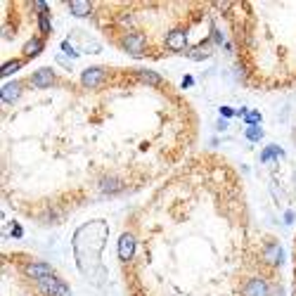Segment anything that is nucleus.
<instances>
[{"label":"nucleus","mask_w":296,"mask_h":296,"mask_svg":"<svg viewBox=\"0 0 296 296\" xmlns=\"http://www.w3.org/2000/svg\"><path fill=\"white\" fill-rule=\"evenodd\" d=\"M121 48L126 50V52H130V55H142V50H145V38H142V33H126L124 38H121Z\"/></svg>","instance_id":"f257e3e1"},{"label":"nucleus","mask_w":296,"mask_h":296,"mask_svg":"<svg viewBox=\"0 0 296 296\" xmlns=\"http://www.w3.org/2000/svg\"><path fill=\"white\" fill-rule=\"evenodd\" d=\"M38 284H41V289L52 296H69V287H64L62 280H57L55 275H52V278H45V280H38Z\"/></svg>","instance_id":"f03ea898"},{"label":"nucleus","mask_w":296,"mask_h":296,"mask_svg":"<svg viewBox=\"0 0 296 296\" xmlns=\"http://www.w3.org/2000/svg\"><path fill=\"white\" fill-rule=\"evenodd\" d=\"M242 294L244 296H268L270 291H268V284H265L263 278H251L242 287Z\"/></svg>","instance_id":"7ed1b4c3"},{"label":"nucleus","mask_w":296,"mask_h":296,"mask_svg":"<svg viewBox=\"0 0 296 296\" xmlns=\"http://www.w3.org/2000/svg\"><path fill=\"white\" fill-rule=\"evenodd\" d=\"M81 81H83V86H90V88L100 86V83L105 81V69H102V67L86 69V71H83V76H81Z\"/></svg>","instance_id":"20e7f679"},{"label":"nucleus","mask_w":296,"mask_h":296,"mask_svg":"<svg viewBox=\"0 0 296 296\" xmlns=\"http://www.w3.org/2000/svg\"><path fill=\"white\" fill-rule=\"evenodd\" d=\"M26 272H29V275H33V278H38V280L52 278V268H50L48 263H31V265H26Z\"/></svg>","instance_id":"39448f33"},{"label":"nucleus","mask_w":296,"mask_h":296,"mask_svg":"<svg viewBox=\"0 0 296 296\" xmlns=\"http://www.w3.org/2000/svg\"><path fill=\"white\" fill-rule=\"evenodd\" d=\"M133 249H135V240L130 234H121V240H119V256L121 259H130Z\"/></svg>","instance_id":"423d86ee"},{"label":"nucleus","mask_w":296,"mask_h":296,"mask_svg":"<svg viewBox=\"0 0 296 296\" xmlns=\"http://www.w3.org/2000/svg\"><path fill=\"white\" fill-rule=\"evenodd\" d=\"M166 45H168L171 50H183V48H185V31H180V29H173V31L166 36Z\"/></svg>","instance_id":"0eeeda50"},{"label":"nucleus","mask_w":296,"mask_h":296,"mask_svg":"<svg viewBox=\"0 0 296 296\" xmlns=\"http://www.w3.org/2000/svg\"><path fill=\"white\" fill-rule=\"evenodd\" d=\"M31 83H33V86H38V88L52 83V71H50V69H38L36 74L31 76Z\"/></svg>","instance_id":"6e6552de"},{"label":"nucleus","mask_w":296,"mask_h":296,"mask_svg":"<svg viewBox=\"0 0 296 296\" xmlns=\"http://www.w3.org/2000/svg\"><path fill=\"white\" fill-rule=\"evenodd\" d=\"M280 256H282V249H280V244H268V247H265V251H263V259L268 261V263H270V265L280 263Z\"/></svg>","instance_id":"1a4fd4ad"},{"label":"nucleus","mask_w":296,"mask_h":296,"mask_svg":"<svg viewBox=\"0 0 296 296\" xmlns=\"http://www.w3.org/2000/svg\"><path fill=\"white\" fill-rule=\"evenodd\" d=\"M19 93V83H10V86H5V90H3V100H14Z\"/></svg>","instance_id":"9d476101"},{"label":"nucleus","mask_w":296,"mask_h":296,"mask_svg":"<svg viewBox=\"0 0 296 296\" xmlns=\"http://www.w3.org/2000/svg\"><path fill=\"white\" fill-rule=\"evenodd\" d=\"M69 7H74V14H78V17L90 14V5L88 3H69Z\"/></svg>","instance_id":"9b49d317"},{"label":"nucleus","mask_w":296,"mask_h":296,"mask_svg":"<svg viewBox=\"0 0 296 296\" xmlns=\"http://www.w3.org/2000/svg\"><path fill=\"white\" fill-rule=\"evenodd\" d=\"M119 187H121V183H119V180H114V178L102 180V190H105V192H114V190H119Z\"/></svg>","instance_id":"f8f14e48"},{"label":"nucleus","mask_w":296,"mask_h":296,"mask_svg":"<svg viewBox=\"0 0 296 296\" xmlns=\"http://www.w3.org/2000/svg\"><path fill=\"white\" fill-rule=\"evenodd\" d=\"M38 50H41V41H38V38H33V41H31V43H29V45H26V55H29V57H31V55H36V52H38Z\"/></svg>","instance_id":"ddd939ff"},{"label":"nucleus","mask_w":296,"mask_h":296,"mask_svg":"<svg viewBox=\"0 0 296 296\" xmlns=\"http://www.w3.org/2000/svg\"><path fill=\"white\" fill-rule=\"evenodd\" d=\"M41 31L50 33V22H48V17H45V12H41Z\"/></svg>","instance_id":"4468645a"},{"label":"nucleus","mask_w":296,"mask_h":296,"mask_svg":"<svg viewBox=\"0 0 296 296\" xmlns=\"http://www.w3.org/2000/svg\"><path fill=\"white\" fill-rule=\"evenodd\" d=\"M14 69H19V60H12V62H7L5 69H3V74H10V71H14Z\"/></svg>","instance_id":"2eb2a0df"}]
</instances>
